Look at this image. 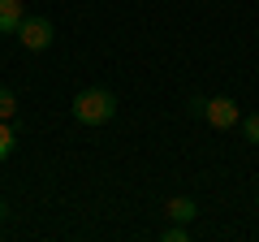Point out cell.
<instances>
[{"label": "cell", "instance_id": "cell-7", "mask_svg": "<svg viewBox=\"0 0 259 242\" xmlns=\"http://www.w3.org/2000/svg\"><path fill=\"white\" fill-rule=\"evenodd\" d=\"M13 156V126L9 121H0V160Z\"/></svg>", "mask_w": 259, "mask_h": 242}, {"label": "cell", "instance_id": "cell-10", "mask_svg": "<svg viewBox=\"0 0 259 242\" xmlns=\"http://www.w3.org/2000/svg\"><path fill=\"white\" fill-rule=\"evenodd\" d=\"M0 221H5V204H0Z\"/></svg>", "mask_w": 259, "mask_h": 242}, {"label": "cell", "instance_id": "cell-5", "mask_svg": "<svg viewBox=\"0 0 259 242\" xmlns=\"http://www.w3.org/2000/svg\"><path fill=\"white\" fill-rule=\"evenodd\" d=\"M164 216H168V221H177V225H190L194 216H199V204H194L190 195H177V199H168V204H164Z\"/></svg>", "mask_w": 259, "mask_h": 242}, {"label": "cell", "instance_id": "cell-4", "mask_svg": "<svg viewBox=\"0 0 259 242\" xmlns=\"http://www.w3.org/2000/svg\"><path fill=\"white\" fill-rule=\"evenodd\" d=\"M26 18V0H0V35H18Z\"/></svg>", "mask_w": 259, "mask_h": 242}, {"label": "cell", "instance_id": "cell-6", "mask_svg": "<svg viewBox=\"0 0 259 242\" xmlns=\"http://www.w3.org/2000/svg\"><path fill=\"white\" fill-rule=\"evenodd\" d=\"M13 112H18V95H13L9 87H0V121H9Z\"/></svg>", "mask_w": 259, "mask_h": 242}, {"label": "cell", "instance_id": "cell-3", "mask_svg": "<svg viewBox=\"0 0 259 242\" xmlns=\"http://www.w3.org/2000/svg\"><path fill=\"white\" fill-rule=\"evenodd\" d=\"M203 117L216 130H229L233 121H242V112H238V104H233L229 95H216V100H203Z\"/></svg>", "mask_w": 259, "mask_h": 242}, {"label": "cell", "instance_id": "cell-1", "mask_svg": "<svg viewBox=\"0 0 259 242\" xmlns=\"http://www.w3.org/2000/svg\"><path fill=\"white\" fill-rule=\"evenodd\" d=\"M69 108H74V117L82 121V126H108V121L117 117V95L104 91V87H82Z\"/></svg>", "mask_w": 259, "mask_h": 242}, {"label": "cell", "instance_id": "cell-8", "mask_svg": "<svg viewBox=\"0 0 259 242\" xmlns=\"http://www.w3.org/2000/svg\"><path fill=\"white\" fill-rule=\"evenodd\" d=\"M242 134H246L250 143H259V112H250V117H242Z\"/></svg>", "mask_w": 259, "mask_h": 242}, {"label": "cell", "instance_id": "cell-9", "mask_svg": "<svg viewBox=\"0 0 259 242\" xmlns=\"http://www.w3.org/2000/svg\"><path fill=\"white\" fill-rule=\"evenodd\" d=\"M186 238H190V229H186V225H168V229H164V242H186Z\"/></svg>", "mask_w": 259, "mask_h": 242}, {"label": "cell", "instance_id": "cell-2", "mask_svg": "<svg viewBox=\"0 0 259 242\" xmlns=\"http://www.w3.org/2000/svg\"><path fill=\"white\" fill-rule=\"evenodd\" d=\"M52 39H56V30H52V22H48V18H30V13L22 18V26H18V44L26 48V52H44Z\"/></svg>", "mask_w": 259, "mask_h": 242}]
</instances>
